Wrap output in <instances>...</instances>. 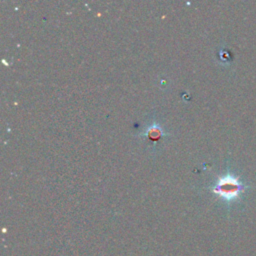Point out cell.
Listing matches in <instances>:
<instances>
[{
	"instance_id": "obj_1",
	"label": "cell",
	"mask_w": 256,
	"mask_h": 256,
	"mask_svg": "<svg viewBox=\"0 0 256 256\" xmlns=\"http://www.w3.org/2000/svg\"><path fill=\"white\" fill-rule=\"evenodd\" d=\"M241 189L242 185L236 177L232 175H226L218 180L213 190L225 200L231 201L239 196Z\"/></svg>"
}]
</instances>
